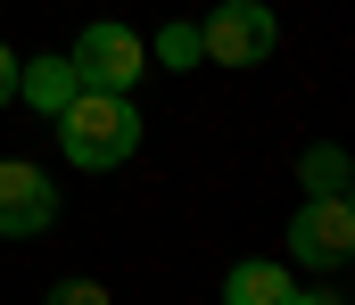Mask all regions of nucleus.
Here are the masks:
<instances>
[{"label": "nucleus", "mask_w": 355, "mask_h": 305, "mask_svg": "<svg viewBox=\"0 0 355 305\" xmlns=\"http://www.w3.org/2000/svg\"><path fill=\"white\" fill-rule=\"evenodd\" d=\"M58 149H67V165H83V174L124 165V157L141 149V107H132V91H75V100L58 107Z\"/></svg>", "instance_id": "obj_1"}, {"label": "nucleus", "mask_w": 355, "mask_h": 305, "mask_svg": "<svg viewBox=\"0 0 355 305\" xmlns=\"http://www.w3.org/2000/svg\"><path fill=\"white\" fill-rule=\"evenodd\" d=\"M67 66H75V83H83V91H132V83L149 75V41H141L132 25L99 17V25H83V33H75Z\"/></svg>", "instance_id": "obj_2"}, {"label": "nucleus", "mask_w": 355, "mask_h": 305, "mask_svg": "<svg viewBox=\"0 0 355 305\" xmlns=\"http://www.w3.org/2000/svg\"><path fill=\"white\" fill-rule=\"evenodd\" d=\"M272 41H281V17H272L265 0H223L207 25H198V50H207V66H265Z\"/></svg>", "instance_id": "obj_3"}, {"label": "nucleus", "mask_w": 355, "mask_h": 305, "mask_svg": "<svg viewBox=\"0 0 355 305\" xmlns=\"http://www.w3.org/2000/svg\"><path fill=\"white\" fill-rule=\"evenodd\" d=\"M289 256H297L306 272H339L355 256V206L347 198H306L289 214Z\"/></svg>", "instance_id": "obj_4"}, {"label": "nucleus", "mask_w": 355, "mask_h": 305, "mask_svg": "<svg viewBox=\"0 0 355 305\" xmlns=\"http://www.w3.org/2000/svg\"><path fill=\"white\" fill-rule=\"evenodd\" d=\"M50 214H58L50 174L25 157H0V239H33V231H50Z\"/></svg>", "instance_id": "obj_5"}, {"label": "nucleus", "mask_w": 355, "mask_h": 305, "mask_svg": "<svg viewBox=\"0 0 355 305\" xmlns=\"http://www.w3.org/2000/svg\"><path fill=\"white\" fill-rule=\"evenodd\" d=\"M75 91H83V83H75V66H67V58H17V100H25V107L58 115Z\"/></svg>", "instance_id": "obj_6"}, {"label": "nucleus", "mask_w": 355, "mask_h": 305, "mask_svg": "<svg viewBox=\"0 0 355 305\" xmlns=\"http://www.w3.org/2000/svg\"><path fill=\"white\" fill-rule=\"evenodd\" d=\"M289 297H297L289 264H232L223 281V305H289Z\"/></svg>", "instance_id": "obj_7"}, {"label": "nucleus", "mask_w": 355, "mask_h": 305, "mask_svg": "<svg viewBox=\"0 0 355 305\" xmlns=\"http://www.w3.org/2000/svg\"><path fill=\"white\" fill-rule=\"evenodd\" d=\"M297 182H306V198H347V149H306Z\"/></svg>", "instance_id": "obj_8"}, {"label": "nucleus", "mask_w": 355, "mask_h": 305, "mask_svg": "<svg viewBox=\"0 0 355 305\" xmlns=\"http://www.w3.org/2000/svg\"><path fill=\"white\" fill-rule=\"evenodd\" d=\"M149 58H157V66H174V75H182V66H198V58H207V50H198V25H182V17H174V25L149 41Z\"/></svg>", "instance_id": "obj_9"}, {"label": "nucleus", "mask_w": 355, "mask_h": 305, "mask_svg": "<svg viewBox=\"0 0 355 305\" xmlns=\"http://www.w3.org/2000/svg\"><path fill=\"white\" fill-rule=\"evenodd\" d=\"M42 305H107V289H99V281H50Z\"/></svg>", "instance_id": "obj_10"}, {"label": "nucleus", "mask_w": 355, "mask_h": 305, "mask_svg": "<svg viewBox=\"0 0 355 305\" xmlns=\"http://www.w3.org/2000/svg\"><path fill=\"white\" fill-rule=\"evenodd\" d=\"M17 100V50H0V107Z\"/></svg>", "instance_id": "obj_11"}]
</instances>
